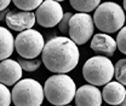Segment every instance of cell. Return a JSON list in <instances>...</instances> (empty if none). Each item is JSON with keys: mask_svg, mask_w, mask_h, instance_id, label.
Segmentation results:
<instances>
[{"mask_svg": "<svg viewBox=\"0 0 126 106\" xmlns=\"http://www.w3.org/2000/svg\"><path fill=\"white\" fill-rule=\"evenodd\" d=\"M15 4L16 7L23 11H33L36 9L44 0H11Z\"/></svg>", "mask_w": 126, "mask_h": 106, "instance_id": "cell-17", "label": "cell"}, {"mask_svg": "<svg viewBox=\"0 0 126 106\" xmlns=\"http://www.w3.org/2000/svg\"><path fill=\"white\" fill-rule=\"evenodd\" d=\"M77 91L75 82L65 74H56L48 77L44 86V95L52 105L62 106L73 101Z\"/></svg>", "mask_w": 126, "mask_h": 106, "instance_id": "cell-2", "label": "cell"}, {"mask_svg": "<svg viewBox=\"0 0 126 106\" xmlns=\"http://www.w3.org/2000/svg\"><path fill=\"white\" fill-rule=\"evenodd\" d=\"M82 76L90 84L104 86L114 76V65L106 56H94L84 64Z\"/></svg>", "mask_w": 126, "mask_h": 106, "instance_id": "cell-5", "label": "cell"}, {"mask_svg": "<svg viewBox=\"0 0 126 106\" xmlns=\"http://www.w3.org/2000/svg\"><path fill=\"white\" fill-rule=\"evenodd\" d=\"M18 64L21 65L22 70L32 72V71H35V70H38V69L40 68L41 60H40V59H36V58H32V59L21 58V59H18Z\"/></svg>", "mask_w": 126, "mask_h": 106, "instance_id": "cell-16", "label": "cell"}, {"mask_svg": "<svg viewBox=\"0 0 126 106\" xmlns=\"http://www.w3.org/2000/svg\"><path fill=\"white\" fill-rule=\"evenodd\" d=\"M15 49V39L11 31L0 27V60L9 58Z\"/></svg>", "mask_w": 126, "mask_h": 106, "instance_id": "cell-14", "label": "cell"}, {"mask_svg": "<svg viewBox=\"0 0 126 106\" xmlns=\"http://www.w3.org/2000/svg\"><path fill=\"white\" fill-rule=\"evenodd\" d=\"M69 2L79 12H91L101 4V0H69Z\"/></svg>", "mask_w": 126, "mask_h": 106, "instance_id": "cell-15", "label": "cell"}, {"mask_svg": "<svg viewBox=\"0 0 126 106\" xmlns=\"http://www.w3.org/2000/svg\"><path fill=\"white\" fill-rule=\"evenodd\" d=\"M11 92V103L16 106H39L44 101V88L43 86L33 80L24 78L19 80L14 84Z\"/></svg>", "mask_w": 126, "mask_h": 106, "instance_id": "cell-4", "label": "cell"}, {"mask_svg": "<svg viewBox=\"0 0 126 106\" xmlns=\"http://www.w3.org/2000/svg\"><path fill=\"white\" fill-rule=\"evenodd\" d=\"M125 69H126V59H120L114 66V76L116 78L118 82H120L121 84L125 86L126 83V75H125Z\"/></svg>", "mask_w": 126, "mask_h": 106, "instance_id": "cell-18", "label": "cell"}, {"mask_svg": "<svg viewBox=\"0 0 126 106\" xmlns=\"http://www.w3.org/2000/svg\"><path fill=\"white\" fill-rule=\"evenodd\" d=\"M35 23L44 28H52L58 24L63 16V9L58 1L44 0L35 11Z\"/></svg>", "mask_w": 126, "mask_h": 106, "instance_id": "cell-8", "label": "cell"}, {"mask_svg": "<svg viewBox=\"0 0 126 106\" xmlns=\"http://www.w3.org/2000/svg\"><path fill=\"white\" fill-rule=\"evenodd\" d=\"M126 98L125 86L120 82H107L102 91V99L109 105H120Z\"/></svg>", "mask_w": 126, "mask_h": 106, "instance_id": "cell-13", "label": "cell"}, {"mask_svg": "<svg viewBox=\"0 0 126 106\" xmlns=\"http://www.w3.org/2000/svg\"><path fill=\"white\" fill-rule=\"evenodd\" d=\"M121 30L119 31L118 36H116V40H115V44H116V48L123 53L125 54L126 53V28H120Z\"/></svg>", "mask_w": 126, "mask_h": 106, "instance_id": "cell-20", "label": "cell"}, {"mask_svg": "<svg viewBox=\"0 0 126 106\" xmlns=\"http://www.w3.org/2000/svg\"><path fill=\"white\" fill-rule=\"evenodd\" d=\"M10 2H11V0H0V11L7 9L9 5H10Z\"/></svg>", "mask_w": 126, "mask_h": 106, "instance_id": "cell-22", "label": "cell"}, {"mask_svg": "<svg viewBox=\"0 0 126 106\" xmlns=\"http://www.w3.org/2000/svg\"><path fill=\"white\" fill-rule=\"evenodd\" d=\"M5 23L9 29L22 31L33 28L35 24V15L32 11H11L9 10L5 16Z\"/></svg>", "mask_w": 126, "mask_h": 106, "instance_id": "cell-9", "label": "cell"}, {"mask_svg": "<svg viewBox=\"0 0 126 106\" xmlns=\"http://www.w3.org/2000/svg\"><path fill=\"white\" fill-rule=\"evenodd\" d=\"M40 54L46 69L53 74L70 72L77 68L80 57L78 45L65 36H56L48 40Z\"/></svg>", "mask_w": 126, "mask_h": 106, "instance_id": "cell-1", "label": "cell"}, {"mask_svg": "<svg viewBox=\"0 0 126 106\" xmlns=\"http://www.w3.org/2000/svg\"><path fill=\"white\" fill-rule=\"evenodd\" d=\"M94 11V24L102 33L113 34L125 24V10L116 2H102Z\"/></svg>", "mask_w": 126, "mask_h": 106, "instance_id": "cell-3", "label": "cell"}, {"mask_svg": "<svg viewBox=\"0 0 126 106\" xmlns=\"http://www.w3.org/2000/svg\"><path fill=\"white\" fill-rule=\"evenodd\" d=\"M55 1H58L60 2V1H64V0H55Z\"/></svg>", "mask_w": 126, "mask_h": 106, "instance_id": "cell-24", "label": "cell"}, {"mask_svg": "<svg viewBox=\"0 0 126 106\" xmlns=\"http://www.w3.org/2000/svg\"><path fill=\"white\" fill-rule=\"evenodd\" d=\"M11 105V92L9 91L7 86L0 83V106Z\"/></svg>", "mask_w": 126, "mask_h": 106, "instance_id": "cell-19", "label": "cell"}, {"mask_svg": "<svg viewBox=\"0 0 126 106\" xmlns=\"http://www.w3.org/2000/svg\"><path fill=\"white\" fill-rule=\"evenodd\" d=\"M44 36L35 29L19 31L15 39V48L22 58H36L44 48Z\"/></svg>", "mask_w": 126, "mask_h": 106, "instance_id": "cell-6", "label": "cell"}, {"mask_svg": "<svg viewBox=\"0 0 126 106\" xmlns=\"http://www.w3.org/2000/svg\"><path fill=\"white\" fill-rule=\"evenodd\" d=\"M94 24L92 17L87 12H79L72 15L69 19L68 34L77 45H85L94 35Z\"/></svg>", "mask_w": 126, "mask_h": 106, "instance_id": "cell-7", "label": "cell"}, {"mask_svg": "<svg viewBox=\"0 0 126 106\" xmlns=\"http://www.w3.org/2000/svg\"><path fill=\"white\" fill-rule=\"evenodd\" d=\"M7 11H9V9H5V10L0 11V22H4L5 16H6V13H7Z\"/></svg>", "mask_w": 126, "mask_h": 106, "instance_id": "cell-23", "label": "cell"}, {"mask_svg": "<svg viewBox=\"0 0 126 106\" xmlns=\"http://www.w3.org/2000/svg\"><path fill=\"white\" fill-rule=\"evenodd\" d=\"M22 68L14 59H2L0 63V83L5 86H14L22 78Z\"/></svg>", "mask_w": 126, "mask_h": 106, "instance_id": "cell-11", "label": "cell"}, {"mask_svg": "<svg viewBox=\"0 0 126 106\" xmlns=\"http://www.w3.org/2000/svg\"><path fill=\"white\" fill-rule=\"evenodd\" d=\"M91 49L102 56L113 57L116 49V44H115V40L109 34L99 33V34L94 35L91 40Z\"/></svg>", "mask_w": 126, "mask_h": 106, "instance_id": "cell-12", "label": "cell"}, {"mask_svg": "<svg viewBox=\"0 0 126 106\" xmlns=\"http://www.w3.org/2000/svg\"><path fill=\"white\" fill-rule=\"evenodd\" d=\"M75 104L78 106H99L102 104V93L94 84H84L75 91Z\"/></svg>", "mask_w": 126, "mask_h": 106, "instance_id": "cell-10", "label": "cell"}, {"mask_svg": "<svg viewBox=\"0 0 126 106\" xmlns=\"http://www.w3.org/2000/svg\"><path fill=\"white\" fill-rule=\"evenodd\" d=\"M73 13H70V12H65V13H63L62 18H61V21L58 22V29L62 33L63 35L64 34H68V27H69V19H70V17H72Z\"/></svg>", "mask_w": 126, "mask_h": 106, "instance_id": "cell-21", "label": "cell"}]
</instances>
